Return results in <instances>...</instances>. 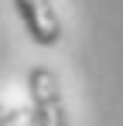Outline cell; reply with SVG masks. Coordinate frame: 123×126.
Masks as SVG:
<instances>
[{
	"mask_svg": "<svg viewBox=\"0 0 123 126\" xmlns=\"http://www.w3.org/2000/svg\"><path fill=\"white\" fill-rule=\"evenodd\" d=\"M0 126H34L31 109H3L0 112Z\"/></svg>",
	"mask_w": 123,
	"mask_h": 126,
	"instance_id": "cell-3",
	"label": "cell"
},
{
	"mask_svg": "<svg viewBox=\"0 0 123 126\" xmlns=\"http://www.w3.org/2000/svg\"><path fill=\"white\" fill-rule=\"evenodd\" d=\"M27 95H31V119H34V126H68L62 82L48 65H34L27 72Z\"/></svg>",
	"mask_w": 123,
	"mask_h": 126,
	"instance_id": "cell-1",
	"label": "cell"
},
{
	"mask_svg": "<svg viewBox=\"0 0 123 126\" xmlns=\"http://www.w3.org/2000/svg\"><path fill=\"white\" fill-rule=\"evenodd\" d=\"M14 10L34 44L51 48L62 41V17L51 0H14Z\"/></svg>",
	"mask_w": 123,
	"mask_h": 126,
	"instance_id": "cell-2",
	"label": "cell"
},
{
	"mask_svg": "<svg viewBox=\"0 0 123 126\" xmlns=\"http://www.w3.org/2000/svg\"><path fill=\"white\" fill-rule=\"evenodd\" d=\"M0 112H3V106H0Z\"/></svg>",
	"mask_w": 123,
	"mask_h": 126,
	"instance_id": "cell-4",
	"label": "cell"
}]
</instances>
